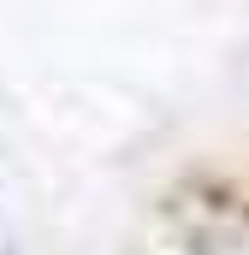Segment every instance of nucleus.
Returning <instances> with one entry per match:
<instances>
[{
  "instance_id": "obj_1",
  "label": "nucleus",
  "mask_w": 249,
  "mask_h": 255,
  "mask_svg": "<svg viewBox=\"0 0 249 255\" xmlns=\"http://www.w3.org/2000/svg\"><path fill=\"white\" fill-rule=\"evenodd\" d=\"M178 238L190 255H249V196L202 190L178 202Z\"/></svg>"
}]
</instances>
